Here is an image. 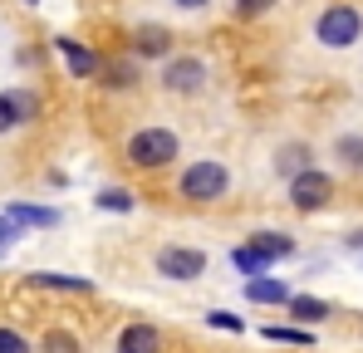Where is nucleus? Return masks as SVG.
Here are the masks:
<instances>
[{
  "label": "nucleus",
  "mask_w": 363,
  "mask_h": 353,
  "mask_svg": "<svg viewBox=\"0 0 363 353\" xmlns=\"http://www.w3.org/2000/svg\"><path fill=\"white\" fill-rule=\"evenodd\" d=\"M123 152H128L133 167H167V162L177 157V133H167V128H143V133L128 138Z\"/></svg>",
  "instance_id": "obj_1"
},
{
  "label": "nucleus",
  "mask_w": 363,
  "mask_h": 353,
  "mask_svg": "<svg viewBox=\"0 0 363 353\" xmlns=\"http://www.w3.org/2000/svg\"><path fill=\"white\" fill-rule=\"evenodd\" d=\"M363 35V15L354 5H329L324 15H319V40L329 45V50H344V45H354Z\"/></svg>",
  "instance_id": "obj_2"
},
{
  "label": "nucleus",
  "mask_w": 363,
  "mask_h": 353,
  "mask_svg": "<svg viewBox=\"0 0 363 353\" xmlns=\"http://www.w3.org/2000/svg\"><path fill=\"white\" fill-rule=\"evenodd\" d=\"M226 167L221 162H196V167H186L182 172V196H191V201H216V196H226Z\"/></svg>",
  "instance_id": "obj_3"
},
{
  "label": "nucleus",
  "mask_w": 363,
  "mask_h": 353,
  "mask_svg": "<svg viewBox=\"0 0 363 353\" xmlns=\"http://www.w3.org/2000/svg\"><path fill=\"white\" fill-rule=\"evenodd\" d=\"M329 191H334V181L319 172V167H309V172L290 176V201H295L300 211H319V206L329 201Z\"/></svg>",
  "instance_id": "obj_4"
},
{
  "label": "nucleus",
  "mask_w": 363,
  "mask_h": 353,
  "mask_svg": "<svg viewBox=\"0 0 363 353\" xmlns=\"http://www.w3.org/2000/svg\"><path fill=\"white\" fill-rule=\"evenodd\" d=\"M157 275H167V280H196V275H206V255L186 250V245H167L157 255Z\"/></svg>",
  "instance_id": "obj_5"
},
{
  "label": "nucleus",
  "mask_w": 363,
  "mask_h": 353,
  "mask_svg": "<svg viewBox=\"0 0 363 353\" xmlns=\"http://www.w3.org/2000/svg\"><path fill=\"white\" fill-rule=\"evenodd\" d=\"M201 79H206L201 59H172V64L162 69V84H167L172 94H191V89H201Z\"/></svg>",
  "instance_id": "obj_6"
},
{
  "label": "nucleus",
  "mask_w": 363,
  "mask_h": 353,
  "mask_svg": "<svg viewBox=\"0 0 363 353\" xmlns=\"http://www.w3.org/2000/svg\"><path fill=\"white\" fill-rule=\"evenodd\" d=\"M55 50L64 55V64H69V74H74V79H89V74H99V69H104L99 55H94V50H84L79 40H55Z\"/></svg>",
  "instance_id": "obj_7"
},
{
  "label": "nucleus",
  "mask_w": 363,
  "mask_h": 353,
  "mask_svg": "<svg viewBox=\"0 0 363 353\" xmlns=\"http://www.w3.org/2000/svg\"><path fill=\"white\" fill-rule=\"evenodd\" d=\"M118 353H162V334L152 324H128L118 334Z\"/></svg>",
  "instance_id": "obj_8"
},
{
  "label": "nucleus",
  "mask_w": 363,
  "mask_h": 353,
  "mask_svg": "<svg viewBox=\"0 0 363 353\" xmlns=\"http://www.w3.org/2000/svg\"><path fill=\"white\" fill-rule=\"evenodd\" d=\"M30 113H35V99L30 94H0V133L15 128V123H25Z\"/></svg>",
  "instance_id": "obj_9"
},
{
  "label": "nucleus",
  "mask_w": 363,
  "mask_h": 353,
  "mask_svg": "<svg viewBox=\"0 0 363 353\" xmlns=\"http://www.w3.org/2000/svg\"><path fill=\"white\" fill-rule=\"evenodd\" d=\"M250 250L270 265V260H280V255H295V240H290V235H275V231H260L250 240Z\"/></svg>",
  "instance_id": "obj_10"
},
{
  "label": "nucleus",
  "mask_w": 363,
  "mask_h": 353,
  "mask_svg": "<svg viewBox=\"0 0 363 353\" xmlns=\"http://www.w3.org/2000/svg\"><path fill=\"white\" fill-rule=\"evenodd\" d=\"M245 299H255V304H290L295 294L285 290L280 280H265V275H260V280H250V285H245Z\"/></svg>",
  "instance_id": "obj_11"
},
{
  "label": "nucleus",
  "mask_w": 363,
  "mask_h": 353,
  "mask_svg": "<svg viewBox=\"0 0 363 353\" xmlns=\"http://www.w3.org/2000/svg\"><path fill=\"white\" fill-rule=\"evenodd\" d=\"M5 216H10L15 226H55V221H60V211H50V206H25V201H15Z\"/></svg>",
  "instance_id": "obj_12"
},
{
  "label": "nucleus",
  "mask_w": 363,
  "mask_h": 353,
  "mask_svg": "<svg viewBox=\"0 0 363 353\" xmlns=\"http://www.w3.org/2000/svg\"><path fill=\"white\" fill-rule=\"evenodd\" d=\"M290 314H295L300 324H314V319L329 314V304H324V299H309V294H295V299H290Z\"/></svg>",
  "instance_id": "obj_13"
},
{
  "label": "nucleus",
  "mask_w": 363,
  "mask_h": 353,
  "mask_svg": "<svg viewBox=\"0 0 363 353\" xmlns=\"http://www.w3.org/2000/svg\"><path fill=\"white\" fill-rule=\"evenodd\" d=\"M35 285H45V290H74V294H89L94 285L89 280H79V275H30Z\"/></svg>",
  "instance_id": "obj_14"
},
{
  "label": "nucleus",
  "mask_w": 363,
  "mask_h": 353,
  "mask_svg": "<svg viewBox=\"0 0 363 353\" xmlns=\"http://www.w3.org/2000/svg\"><path fill=\"white\" fill-rule=\"evenodd\" d=\"M231 265H236L241 275H250V280H260V270H265V260H260L250 245H236V250H231Z\"/></svg>",
  "instance_id": "obj_15"
},
{
  "label": "nucleus",
  "mask_w": 363,
  "mask_h": 353,
  "mask_svg": "<svg viewBox=\"0 0 363 353\" xmlns=\"http://www.w3.org/2000/svg\"><path fill=\"white\" fill-rule=\"evenodd\" d=\"M99 206L104 211H133V191L128 186H108V191H99Z\"/></svg>",
  "instance_id": "obj_16"
},
{
  "label": "nucleus",
  "mask_w": 363,
  "mask_h": 353,
  "mask_svg": "<svg viewBox=\"0 0 363 353\" xmlns=\"http://www.w3.org/2000/svg\"><path fill=\"white\" fill-rule=\"evenodd\" d=\"M45 353H79V339L64 334V329H50L45 334Z\"/></svg>",
  "instance_id": "obj_17"
},
{
  "label": "nucleus",
  "mask_w": 363,
  "mask_h": 353,
  "mask_svg": "<svg viewBox=\"0 0 363 353\" xmlns=\"http://www.w3.org/2000/svg\"><path fill=\"white\" fill-rule=\"evenodd\" d=\"M265 339H270V344H309V334H304V329H285V324H270V329H265Z\"/></svg>",
  "instance_id": "obj_18"
},
{
  "label": "nucleus",
  "mask_w": 363,
  "mask_h": 353,
  "mask_svg": "<svg viewBox=\"0 0 363 353\" xmlns=\"http://www.w3.org/2000/svg\"><path fill=\"white\" fill-rule=\"evenodd\" d=\"M339 157L349 167H363V138H339Z\"/></svg>",
  "instance_id": "obj_19"
},
{
  "label": "nucleus",
  "mask_w": 363,
  "mask_h": 353,
  "mask_svg": "<svg viewBox=\"0 0 363 353\" xmlns=\"http://www.w3.org/2000/svg\"><path fill=\"white\" fill-rule=\"evenodd\" d=\"M162 50H167V35H157V30L138 35V55H162Z\"/></svg>",
  "instance_id": "obj_20"
},
{
  "label": "nucleus",
  "mask_w": 363,
  "mask_h": 353,
  "mask_svg": "<svg viewBox=\"0 0 363 353\" xmlns=\"http://www.w3.org/2000/svg\"><path fill=\"white\" fill-rule=\"evenodd\" d=\"M280 172H309V167H304V147H285V152H280Z\"/></svg>",
  "instance_id": "obj_21"
},
{
  "label": "nucleus",
  "mask_w": 363,
  "mask_h": 353,
  "mask_svg": "<svg viewBox=\"0 0 363 353\" xmlns=\"http://www.w3.org/2000/svg\"><path fill=\"white\" fill-rule=\"evenodd\" d=\"M104 74H108V84H118V89H128L138 74H133V64H104Z\"/></svg>",
  "instance_id": "obj_22"
},
{
  "label": "nucleus",
  "mask_w": 363,
  "mask_h": 353,
  "mask_svg": "<svg viewBox=\"0 0 363 353\" xmlns=\"http://www.w3.org/2000/svg\"><path fill=\"white\" fill-rule=\"evenodd\" d=\"M0 353H30V344H25L15 329H0Z\"/></svg>",
  "instance_id": "obj_23"
},
{
  "label": "nucleus",
  "mask_w": 363,
  "mask_h": 353,
  "mask_svg": "<svg viewBox=\"0 0 363 353\" xmlns=\"http://www.w3.org/2000/svg\"><path fill=\"white\" fill-rule=\"evenodd\" d=\"M206 319H211V329H226V334H241V329H245L236 314H221V309H216V314H206Z\"/></svg>",
  "instance_id": "obj_24"
},
{
  "label": "nucleus",
  "mask_w": 363,
  "mask_h": 353,
  "mask_svg": "<svg viewBox=\"0 0 363 353\" xmlns=\"http://www.w3.org/2000/svg\"><path fill=\"white\" fill-rule=\"evenodd\" d=\"M275 0H236V15H260V10H270Z\"/></svg>",
  "instance_id": "obj_25"
},
{
  "label": "nucleus",
  "mask_w": 363,
  "mask_h": 353,
  "mask_svg": "<svg viewBox=\"0 0 363 353\" xmlns=\"http://www.w3.org/2000/svg\"><path fill=\"white\" fill-rule=\"evenodd\" d=\"M10 240H15V221H10V216H0V245H10Z\"/></svg>",
  "instance_id": "obj_26"
},
{
  "label": "nucleus",
  "mask_w": 363,
  "mask_h": 353,
  "mask_svg": "<svg viewBox=\"0 0 363 353\" xmlns=\"http://www.w3.org/2000/svg\"><path fill=\"white\" fill-rule=\"evenodd\" d=\"M182 10H196V5H206V0H177Z\"/></svg>",
  "instance_id": "obj_27"
},
{
  "label": "nucleus",
  "mask_w": 363,
  "mask_h": 353,
  "mask_svg": "<svg viewBox=\"0 0 363 353\" xmlns=\"http://www.w3.org/2000/svg\"><path fill=\"white\" fill-rule=\"evenodd\" d=\"M349 245H363V231H354V235H349Z\"/></svg>",
  "instance_id": "obj_28"
},
{
  "label": "nucleus",
  "mask_w": 363,
  "mask_h": 353,
  "mask_svg": "<svg viewBox=\"0 0 363 353\" xmlns=\"http://www.w3.org/2000/svg\"><path fill=\"white\" fill-rule=\"evenodd\" d=\"M0 250H5V245H0Z\"/></svg>",
  "instance_id": "obj_29"
}]
</instances>
